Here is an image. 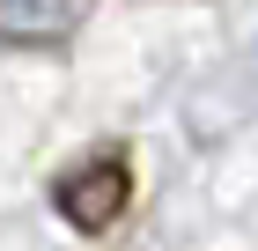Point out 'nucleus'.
Returning <instances> with one entry per match:
<instances>
[{
    "label": "nucleus",
    "instance_id": "2",
    "mask_svg": "<svg viewBox=\"0 0 258 251\" xmlns=\"http://www.w3.org/2000/svg\"><path fill=\"white\" fill-rule=\"evenodd\" d=\"M89 0H0V44H67Z\"/></svg>",
    "mask_w": 258,
    "mask_h": 251
},
{
    "label": "nucleus",
    "instance_id": "1",
    "mask_svg": "<svg viewBox=\"0 0 258 251\" xmlns=\"http://www.w3.org/2000/svg\"><path fill=\"white\" fill-rule=\"evenodd\" d=\"M125 199H133V163H125L118 148H96V155H81V163H67V170L52 177V207H59V222H74L81 236H103L125 214Z\"/></svg>",
    "mask_w": 258,
    "mask_h": 251
}]
</instances>
